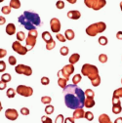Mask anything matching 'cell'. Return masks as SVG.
<instances>
[{"label": "cell", "mask_w": 122, "mask_h": 123, "mask_svg": "<svg viewBox=\"0 0 122 123\" xmlns=\"http://www.w3.org/2000/svg\"><path fill=\"white\" fill-rule=\"evenodd\" d=\"M64 100L65 105L70 110H76L84 106V102L86 99L85 92L77 85H67L64 90Z\"/></svg>", "instance_id": "obj_1"}, {"label": "cell", "mask_w": 122, "mask_h": 123, "mask_svg": "<svg viewBox=\"0 0 122 123\" xmlns=\"http://www.w3.org/2000/svg\"><path fill=\"white\" fill-rule=\"evenodd\" d=\"M20 25H22L26 30H33L41 25L40 16L32 11H24L23 15L18 18Z\"/></svg>", "instance_id": "obj_2"}, {"label": "cell", "mask_w": 122, "mask_h": 123, "mask_svg": "<svg viewBox=\"0 0 122 123\" xmlns=\"http://www.w3.org/2000/svg\"><path fill=\"white\" fill-rule=\"evenodd\" d=\"M81 73L84 76H87L90 80H93L97 77V76H99V69L94 65L84 64L81 68Z\"/></svg>", "instance_id": "obj_3"}, {"label": "cell", "mask_w": 122, "mask_h": 123, "mask_svg": "<svg viewBox=\"0 0 122 123\" xmlns=\"http://www.w3.org/2000/svg\"><path fill=\"white\" fill-rule=\"evenodd\" d=\"M37 36H38V32H37L36 29L29 30V31H28V35L25 38V47L27 48L28 51L32 50L34 48V46L36 44Z\"/></svg>", "instance_id": "obj_4"}, {"label": "cell", "mask_w": 122, "mask_h": 123, "mask_svg": "<svg viewBox=\"0 0 122 123\" xmlns=\"http://www.w3.org/2000/svg\"><path fill=\"white\" fill-rule=\"evenodd\" d=\"M84 4L94 11H99L106 5V0H84Z\"/></svg>", "instance_id": "obj_5"}, {"label": "cell", "mask_w": 122, "mask_h": 123, "mask_svg": "<svg viewBox=\"0 0 122 123\" xmlns=\"http://www.w3.org/2000/svg\"><path fill=\"white\" fill-rule=\"evenodd\" d=\"M74 65H67L65 66L61 70L58 71V77H63V78H66L67 81L69 79V76L74 72Z\"/></svg>", "instance_id": "obj_6"}, {"label": "cell", "mask_w": 122, "mask_h": 123, "mask_svg": "<svg viewBox=\"0 0 122 123\" xmlns=\"http://www.w3.org/2000/svg\"><path fill=\"white\" fill-rule=\"evenodd\" d=\"M16 91H17V94L23 97H31L33 95V89L31 87L25 86V85H19Z\"/></svg>", "instance_id": "obj_7"}, {"label": "cell", "mask_w": 122, "mask_h": 123, "mask_svg": "<svg viewBox=\"0 0 122 123\" xmlns=\"http://www.w3.org/2000/svg\"><path fill=\"white\" fill-rule=\"evenodd\" d=\"M15 71H16L18 74H24L25 76H30L32 74V68L28 67V66H25V65H18L15 68Z\"/></svg>", "instance_id": "obj_8"}, {"label": "cell", "mask_w": 122, "mask_h": 123, "mask_svg": "<svg viewBox=\"0 0 122 123\" xmlns=\"http://www.w3.org/2000/svg\"><path fill=\"white\" fill-rule=\"evenodd\" d=\"M12 49L16 52V53H18L19 55H22V56H24V55H25L27 52H28V50H27V48L25 47V46H23L22 44H21V42L20 41H15V42H13V44H12Z\"/></svg>", "instance_id": "obj_9"}, {"label": "cell", "mask_w": 122, "mask_h": 123, "mask_svg": "<svg viewBox=\"0 0 122 123\" xmlns=\"http://www.w3.org/2000/svg\"><path fill=\"white\" fill-rule=\"evenodd\" d=\"M86 34L88 36H91V37H94L96 36L98 33H99V28H98V24L95 23V24H92L90 25L89 26H87L86 28Z\"/></svg>", "instance_id": "obj_10"}, {"label": "cell", "mask_w": 122, "mask_h": 123, "mask_svg": "<svg viewBox=\"0 0 122 123\" xmlns=\"http://www.w3.org/2000/svg\"><path fill=\"white\" fill-rule=\"evenodd\" d=\"M5 117L8 120L15 121V120H17L18 117H19V112H18L17 110H15V109H8L5 111Z\"/></svg>", "instance_id": "obj_11"}, {"label": "cell", "mask_w": 122, "mask_h": 123, "mask_svg": "<svg viewBox=\"0 0 122 123\" xmlns=\"http://www.w3.org/2000/svg\"><path fill=\"white\" fill-rule=\"evenodd\" d=\"M61 22L58 18H53L51 19L50 21V27H51V30L52 32H55V33H59V31L61 30Z\"/></svg>", "instance_id": "obj_12"}, {"label": "cell", "mask_w": 122, "mask_h": 123, "mask_svg": "<svg viewBox=\"0 0 122 123\" xmlns=\"http://www.w3.org/2000/svg\"><path fill=\"white\" fill-rule=\"evenodd\" d=\"M67 16L70 20H79L81 17V13L78 10H71V11L67 12Z\"/></svg>", "instance_id": "obj_13"}, {"label": "cell", "mask_w": 122, "mask_h": 123, "mask_svg": "<svg viewBox=\"0 0 122 123\" xmlns=\"http://www.w3.org/2000/svg\"><path fill=\"white\" fill-rule=\"evenodd\" d=\"M84 115H85L84 110L82 109V107H79V109L74 110L73 114H72V117H73L74 119H81V118L84 117Z\"/></svg>", "instance_id": "obj_14"}, {"label": "cell", "mask_w": 122, "mask_h": 123, "mask_svg": "<svg viewBox=\"0 0 122 123\" xmlns=\"http://www.w3.org/2000/svg\"><path fill=\"white\" fill-rule=\"evenodd\" d=\"M5 31L8 35H14L15 33H16V25H15L14 24H8L6 25Z\"/></svg>", "instance_id": "obj_15"}, {"label": "cell", "mask_w": 122, "mask_h": 123, "mask_svg": "<svg viewBox=\"0 0 122 123\" xmlns=\"http://www.w3.org/2000/svg\"><path fill=\"white\" fill-rule=\"evenodd\" d=\"M99 123H112L110 117L106 113H102L99 116Z\"/></svg>", "instance_id": "obj_16"}, {"label": "cell", "mask_w": 122, "mask_h": 123, "mask_svg": "<svg viewBox=\"0 0 122 123\" xmlns=\"http://www.w3.org/2000/svg\"><path fill=\"white\" fill-rule=\"evenodd\" d=\"M79 60H80V55L78 53H74L69 57L68 62H69V64H71V65H75L76 63H78Z\"/></svg>", "instance_id": "obj_17"}, {"label": "cell", "mask_w": 122, "mask_h": 123, "mask_svg": "<svg viewBox=\"0 0 122 123\" xmlns=\"http://www.w3.org/2000/svg\"><path fill=\"white\" fill-rule=\"evenodd\" d=\"M95 105V101H94V98H89V97H86L85 99V102H84V106L87 107V109H91Z\"/></svg>", "instance_id": "obj_18"}, {"label": "cell", "mask_w": 122, "mask_h": 123, "mask_svg": "<svg viewBox=\"0 0 122 123\" xmlns=\"http://www.w3.org/2000/svg\"><path fill=\"white\" fill-rule=\"evenodd\" d=\"M65 36H66L67 40H72L75 37V33L72 29H67L65 32Z\"/></svg>", "instance_id": "obj_19"}, {"label": "cell", "mask_w": 122, "mask_h": 123, "mask_svg": "<svg viewBox=\"0 0 122 123\" xmlns=\"http://www.w3.org/2000/svg\"><path fill=\"white\" fill-rule=\"evenodd\" d=\"M9 6L13 9H19L21 8V1L20 0H10Z\"/></svg>", "instance_id": "obj_20"}, {"label": "cell", "mask_w": 122, "mask_h": 123, "mask_svg": "<svg viewBox=\"0 0 122 123\" xmlns=\"http://www.w3.org/2000/svg\"><path fill=\"white\" fill-rule=\"evenodd\" d=\"M42 39L47 43V42L52 41V40H53V37H52V35H51V33H50L49 31H44V32L42 33Z\"/></svg>", "instance_id": "obj_21"}, {"label": "cell", "mask_w": 122, "mask_h": 123, "mask_svg": "<svg viewBox=\"0 0 122 123\" xmlns=\"http://www.w3.org/2000/svg\"><path fill=\"white\" fill-rule=\"evenodd\" d=\"M58 85L61 88L65 89L67 86V80L66 78H63V77H59V79H58Z\"/></svg>", "instance_id": "obj_22"}, {"label": "cell", "mask_w": 122, "mask_h": 123, "mask_svg": "<svg viewBox=\"0 0 122 123\" xmlns=\"http://www.w3.org/2000/svg\"><path fill=\"white\" fill-rule=\"evenodd\" d=\"M16 94H17V91L15 90V89H13V88H9V89H7L6 95H7V97H8V98L13 99V98H15Z\"/></svg>", "instance_id": "obj_23"}, {"label": "cell", "mask_w": 122, "mask_h": 123, "mask_svg": "<svg viewBox=\"0 0 122 123\" xmlns=\"http://www.w3.org/2000/svg\"><path fill=\"white\" fill-rule=\"evenodd\" d=\"M122 111L121 105H112V112L114 114H119Z\"/></svg>", "instance_id": "obj_24"}, {"label": "cell", "mask_w": 122, "mask_h": 123, "mask_svg": "<svg viewBox=\"0 0 122 123\" xmlns=\"http://www.w3.org/2000/svg\"><path fill=\"white\" fill-rule=\"evenodd\" d=\"M82 79V75L81 74H75L73 77H72V84L74 85H77Z\"/></svg>", "instance_id": "obj_25"}, {"label": "cell", "mask_w": 122, "mask_h": 123, "mask_svg": "<svg viewBox=\"0 0 122 123\" xmlns=\"http://www.w3.org/2000/svg\"><path fill=\"white\" fill-rule=\"evenodd\" d=\"M98 42H99L100 45H102V46H105L106 44L109 43V39H108V37H106V36H101V37H99Z\"/></svg>", "instance_id": "obj_26"}, {"label": "cell", "mask_w": 122, "mask_h": 123, "mask_svg": "<svg viewBox=\"0 0 122 123\" xmlns=\"http://www.w3.org/2000/svg\"><path fill=\"white\" fill-rule=\"evenodd\" d=\"M54 111H55V107H54V105H47V106L45 107V112H46L47 115L52 114V113L54 112Z\"/></svg>", "instance_id": "obj_27"}, {"label": "cell", "mask_w": 122, "mask_h": 123, "mask_svg": "<svg viewBox=\"0 0 122 123\" xmlns=\"http://www.w3.org/2000/svg\"><path fill=\"white\" fill-rule=\"evenodd\" d=\"M11 79H12V77H11V75H10L9 73H3V74L1 75V80L4 81V82H6V83L10 82Z\"/></svg>", "instance_id": "obj_28"}, {"label": "cell", "mask_w": 122, "mask_h": 123, "mask_svg": "<svg viewBox=\"0 0 122 123\" xmlns=\"http://www.w3.org/2000/svg\"><path fill=\"white\" fill-rule=\"evenodd\" d=\"M113 97H117V98H122V87L117 88L113 91Z\"/></svg>", "instance_id": "obj_29"}, {"label": "cell", "mask_w": 122, "mask_h": 123, "mask_svg": "<svg viewBox=\"0 0 122 123\" xmlns=\"http://www.w3.org/2000/svg\"><path fill=\"white\" fill-rule=\"evenodd\" d=\"M60 53H61V55H62V56H67V54L69 53L68 47H67V46H63V47H61Z\"/></svg>", "instance_id": "obj_30"}, {"label": "cell", "mask_w": 122, "mask_h": 123, "mask_svg": "<svg viewBox=\"0 0 122 123\" xmlns=\"http://www.w3.org/2000/svg\"><path fill=\"white\" fill-rule=\"evenodd\" d=\"M51 102H52V99L49 96H43L41 98V103L44 104V105H49Z\"/></svg>", "instance_id": "obj_31"}, {"label": "cell", "mask_w": 122, "mask_h": 123, "mask_svg": "<svg viewBox=\"0 0 122 123\" xmlns=\"http://www.w3.org/2000/svg\"><path fill=\"white\" fill-rule=\"evenodd\" d=\"M109 58L105 54H100L99 55V62H101L102 64H105L106 62H108Z\"/></svg>", "instance_id": "obj_32"}, {"label": "cell", "mask_w": 122, "mask_h": 123, "mask_svg": "<svg viewBox=\"0 0 122 123\" xmlns=\"http://www.w3.org/2000/svg\"><path fill=\"white\" fill-rule=\"evenodd\" d=\"M55 47H56V42H55V40H52V41L46 43V49L49 50V51L52 50V49H54Z\"/></svg>", "instance_id": "obj_33"}, {"label": "cell", "mask_w": 122, "mask_h": 123, "mask_svg": "<svg viewBox=\"0 0 122 123\" xmlns=\"http://www.w3.org/2000/svg\"><path fill=\"white\" fill-rule=\"evenodd\" d=\"M84 118L88 121H92L94 119V114L93 112H91V111H86L85 112V115H84Z\"/></svg>", "instance_id": "obj_34"}, {"label": "cell", "mask_w": 122, "mask_h": 123, "mask_svg": "<svg viewBox=\"0 0 122 123\" xmlns=\"http://www.w3.org/2000/svg\"><path fill=\"white\" fill-rule=\"evenodd\" d=\"M24 39H25V34H24V31H19V32H17V40H18V41L22 42V41L24 40Z\"/></svg>", "instance_id": "obj_35"}, {"label": "cell", "mask_w": 122, "mask_h": 123, "mask_svg": "<svg viewBox=\"0 0 122 123\" xmlns=\"http://www.w3.org/2000/svg\"><path fill=\"white\" fill-rule=\"evenodd\" d=\"M84 92H85V96H86V97H89V98H94V97H95V93H94L93 90L86 89Z\"/></svg>", "instance_id": "obj_36"}, {"label": "cell", "mask_w": 122, "mask_h": 123, "mask_svg": "<svg viewBox=\"0 0 122 123\" xmlns=\"http://www.w3.org/2000/svg\"><path fill=\"white\" fill-rule=\"evenodd\" d=\"M91 82H92V85H93L94 87H98V86L101 84V77H100V75H99V76H97V77H96L95 79L91 80Z\"/></svg>", "instance_id": "obj_37"}, {"label": "cell", "mask_w": 122, "mask_h": 123, "mask_svg": "<svg viewBox=\"0 0 122 123\" xmlns=\"http://www.w3.org/2000/svg\"><path fill=\"white\" fill-rule=\"evenodd\" d=\"M11 9L12 8L10 6H3L1 8V12H2L3 15H9L11 13Z\"/></svg>", "instance_id": "obj_38"}, {"label": "cell", "mask_w": 122, "mask_h": 123, "mask_svg": "<svg viewBox=\"0 0 122 123\" xmlns=\"http://www.w3.org/2000/svg\"><path fill=\"white\" fill-rule=\"evenodd\" d=\"M40 82H41L42 85L46 86V85H49V83H50V79L47 77V76H43V77H41V79H40Z\"/></svg>", "instance_id": "obj_39"}, {"label": "cell", "mask_w": 122, "mask_h": 123, "mask_svg": "<svg viewBox=\"0 0 122 123\" xmlns=\"http://www.w3.org/2000/svg\"><path fill=\"white\" fill-rule=\"evenodd\" d=\"M8 62H9V64L11 66H16L17 65V59H16V57H14V56H10L8 58Z\"/></svg>", "instance_id": "obj_40"}, {"label": "cell", "mask_w": 122, "mask_h": 123, "mask_svg": "<svg viewBox=\"0 0 122 123\" xmlns=\"http://www.w3.org/2000/svg\"><path fill=\"white\" fill-rule=\"evenodd\" d=\"M56 38H57V39H58L60 42H63V43H65V42L67 41L66 36H65V35H63V34H61V33H57Z\"/></svg>", "instance_id": "obj_41"}, {"label": "cell", "mask_w": 122, "mask_h": 123, "mask_svg": "<svg viewBox=\"0 0 122 123\" xmlns=\"http://www.w3.org/2000/svg\"><path fill=\"white\" fill-rule=\"evenodd\" d=\"M65 122V117L63 114H59L55 120V123H64Z\"/></svg>", "instance_id": "obj_42"}, {"label": "cell", "mask_w": 122, "mask_h": 123, "mask_svg": "<svg viewBox=\"0 0 122 123\" xmlns=\"http://www.w3.org/2000/svg\"><path fill=\"white\" fill-rule=\"evenodd\" d=\"M56 7L58 9H64L65 8V2L63 0H59V1L56 2Z\"/></svg>", "instance_id": "obj_43"}, {"label": "cell", "mask_w": 122, "mask_h": 123, "mask_svg": "<svg viewBox=\"0 0 122 123\" xmlns=\"http://www.w3.org/2000/svg\"><path fill=\"white\" fill-rule=\"evenodd\" d=\"M29 113H30V111H29V110L27 109V107H23V109H21V114L22 115L27 116Z\"/></svg>", "instance_id": "obj_44"}, {"label": "cell", "mask_w": 122, "mask_h": 123, "mask_svg": "<svg viewBox=\"0 0 122 123\" xmlns=\"http://www.w3.org/2000/svg\"><path fill=\"white\" fill-rule=\"evenodd\" d=\"M41 121H42V123H53L52 119L49 116H42L41 117Z\"/></svg>", "instance_id": "obj_45"}, {"label": "cell", "mask_w": 122, "mask_h": 123, "mask_svg": "<svg viewBox=\"0 0 122 123\" xmlns=\"http://www.w3.org/2000/svg\"><path fill=\"white\" fill-rule=\"evenodd\" d=\"M6 69V64L4 61H0V72H4Z\"/></svg>", "instance_id": "obj_46"}, {"label": "cell", "mask_w": 122, "mask_h": 123, "mask_svg": "<svg viewBox=\"0 0 122 123\" xmlns=\"http://www.w3.org/2000/svg\"><path fill=\"white\" fill-rule=\"evenodd\" d=\"M112 105H121L120 98H117V97H113L112 96Z\"/></svg>", "instance_id": "obj_47"}, {"label": "cell", "mask_w": 122, "mask_h": 123, "mask_svg": "<svg viewBox=\"0 0 122 123\" xmlns=\"http://www.w3.org/2000/svg\"><path fill=\"white\" fill-rule=\"evenodd\" d=\"M7 55V51L5 49H2V48H0V59H2L4 58L5 56Z\"/></svg>", "instance_id": "obj_48"}, {"label": "cell", "mask_w": 122, "mask_h": 123, "mask_svg": "<svg viewBox=\"0 0 122 123\" xmlns=\"http://www.w3.org/2000/svg\"><path fill=\"white\" fill-rule=\"evenodd\" d=\"M6 87H7V83L0 80V90H4V89H6Z\"/></svg>", "instance_id": "obj_49"}, {"label": "cell", "mask_w": 122, "mask_h": 123, "mask_svg": "<svg viewBox=\"0 0 122 123\" xmlns=\"http://www.w3.org/2000/svg\"><path fill=\"white\" fill-rule=\"evenodd\" d=\"M64 123H74V118L73 117H67V118H65Z\"/></svg>", "instance_id": "obj_50"}, {"label": "cell", "mask_w": 122, "mask_h": 123, "mask_svg": "<svg viewBox=\"0 0 122 123\" xmlns=\"http://www.w3.org/2000/svg\"><path fill=\"white\" fill-rule=\"evenodd\" d=\"M5 23H6V19H5V17L0 16V25H5Z\"/></svg>", "instance_id": "obj_51"}, {"label": "cell", "mask_w": 122, "mask_h": 123, "mask_svg": "<svg viewBox=\"0 0 122 123\" xmlns=\"http://www.w3.org/2000/svg\"><path fill=\"white\" fill-rule=\"evenodd\" d=\"M116 38L118 40H122V31H118L116 33Z\"/></svg>", "instance_id": "obj_52"}, {"label": "cell", "mask_w": 122, "mask_h": 123, "mask_svg": "<svg viewBox=\"0 0 122 123\" xmlns=\"http://www.w3.org/2000/svg\"><path fill=\"white\" fill-rule=\"evenodd\" d=\"M113 123H122V117H118V118H116V119L114 120Z\"/></svg>", "instance_id": "obj_53"}, {"label": "cell", "mask_w": 122, "mask_h": 123, "mask_svg": "<svg viewBox=\"0 0 122 123\" xmlns=\"http://www.w3.org/2000/svg\"><path fill=\"white\" fill-rule=\"evenodd\" d=\"M67 1L68 3H70V4H75L76 2H77V0H67Z\"/></svg>", "instance_id": "obj_54"}, {"label": "cell", "mask_w": 122, "mask_h": 123, "mask_svg": "<svg viewBox=\"0 0 122 123\" xmlns=\"http://www.w3.org/2000/svg\"><path fill=\"white\" fill-rule=\"evenodd\" d=\"M119 6H120V10L122 11V1H121V2L119 3Z\"/></svg>", "instance_id": "obj_55"}, {"label": "cell", "mask_w": 122, "mask_h": 123, "mask_svg": "<svg viewBox=\"0 0 122 123\" xmlns=\"http://www.w3.org/2000/svg\"><path fill=\"white\" fill-rule=\"evenodd\" d=\"M2 111V105H1V102H0V111Z\"/></svg>", "instance_id": "obj_56"}, {"label": "cell", "mask_w": 122, "mask_h": 123, "mask_svg": "<svg viewBox=\"0 0 122 123\" xmlns=\"http://www.w3.org/2000/svg\"><path fill=\"white\" fill-rule=\"evenodd\" d=\"M3 1H4V0H0V3H2Z\"/></svg>", "instance_id": "obj_57"}, {"label": "cell", "mask_w": 122, "mask_h": 123, "mask_svg": "<svg viewBox=\"0 0 122 123\" xmlns=\"http://www.w3.org/2000/svg\"><path fill=\"white\" fill-rule=\"evenodd\" d=\"M121 84H122V79H121Z\"/></svg>", "instance_id": "obj_58"}]
</instances>
